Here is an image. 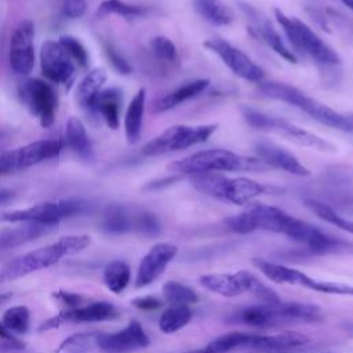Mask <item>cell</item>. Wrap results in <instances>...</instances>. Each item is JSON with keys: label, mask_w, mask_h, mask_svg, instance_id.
<instances>
[{"label": "cell", "mask_w": 353, "mask_h": 353, "mask_svg": "<svg viewBox=\"0 0 353 353\" xmlns=\"http://www.w3.org/2000/svg\"><path fill=\"white\" fill-rule=\"evenodd\" d=\"M223 223L229 230L240 234L258 230L283 234L314 255L353 254L352 241L330 234L310 222L263 203H250L241 212L226 218Z\"/></svg>", "instance_id": "6da1fadb"}, {"label": "cell", "mask_w": 353, "mask_h": 353, "mask_svg": "<svg viewBox=\"0 0 353 353\" xmlns=\"http://www.w3.org/2000/svg\"><path fill=\"white\" fill-rule=\"evenodd\" d=\"M324 320L323 310L302 302H261L240 306L226 316V321L252 328H273L288 324H312Z\"/></svg>", "instance_id": "7a4b0ae2"}, {"label": "cell", "mask_w": 353, "mask_h": 353, "mask_svg": "<svg viewBox=\"0 0 353 353\" xmlns=\"http://www.w3.org/2000/svg\"><path fill=\"white\" fill-rule=\"evenodd\" d=\"M309 336L283 331L277 334H259V332H243L232 331L219 335L201 346L203 353H232L240 350H256L263 353L288 352L305 346L309 342Z\"/></svg>", "instance_id": "3957f363"}, {"label": "cell", "mask_w": 353, "mask_h": 353, "mask_svg": "<svg viewBox=\"0 0 353 353\" xmlns=\"http://www.w3.org/2000/svg\"><path fill=\"white\" fill-rule=\"evenodd\" d=\"M90 244L85 234H72L58 239L55 243L36 248L21 256H17L0 268V283L11 281L43 270L58 263L62 258L76 254Z\"/></svg>", "instance_id": "277c9868"}, {"label": "cell", "mask_w": 353, "mask_h": 353, "mask_svg": "<svg viewBox=\"0 0 353 353\" xmlns=\"http://www.w3.org/2000/svg\"><path fill=\"white\" fill-rule=\"evenodd\" d=\"M258 91L266 98L298 108L323 125L345 132H353V114L339 113L294 85L280 81H261L258 83Z\"/></svg>", "instance_id": "5b68a950"}, {"label": "cell", "mask_w": 353, "mask_h": 353, "mask_svg": "<svg viewBox=\"0 0 353 353\" xmlns=\"http://www.w3.org/2000/svg\"><path fill=\"white\" fill-rule=\"evenodd\" d=\"M174 174L197 175L210 172H237V171H268L270 167L258 157L237 154L226 149H207L196 152L185 159L176 160L167 167Z\"/></svg>", "instance_id": "8992f818"}, {"label": "cell", "mask_w": 353, "mask_h": 353, "mask_svg": "<svg viewBox=\"0 0 353 353\" xmlns=\"http://www.w3.org/2000/svg\"><path fill=\"white\" fill-rule=\"evenodd\" d=\"M190 183L205 196L236 205H248L254 199L279 190L250 178H229L218 172L190 175Z\"/></svg>", "instance_id": "52a82bcc"}, {"label": "cell", "mask_w": 353, "mask_h": 353, "mask_svg": "<svg viewBox=\"0 0 353 353\" xmlns=\"http://www.w3.org/2000/svg\"><path fill=\"white\" fill-rule=\"evenodd\" d=\"M274 17L295 51L323 66H336L341 63L339 54L303 21L284 14L280 8H274Z\"/></svg>", "instance_id": "ba28073f"}, {"label": "cell", "mask_w": 353, "mask_h": 353, "mask_svg": "<svg viewBox=\"0 0 353 353\" xmlns=\"http://www.w3.org/2000/svg\"><path fill=\"white\" fill-rule=\"evenodd\" d=\"M241 114L245 123L259 131H266L272 134H277L283 138H285L290 142H294L303 148H310L320 152H335L336 148L327 139L301 128L299 125L291 123L287 119L268 114L263 112H259L256 109L244 106L241 108Z\"/></svg>", "instance_id": "9c48e42d"}, {"label": "cell", "mask_w": 353, "mask_h": 353, "mask_svg": "<svg viewBox=\"0 0 353 353\" xmlns=\"http://www.w3.org/2000/svg\"><path fill=\"white\" fill-rule=\"evenodd\" d=\"M199 283L208 291L234 298L243 294H251L261 302H279L280 296L268 285H265L258 277L247 270H239L232 273H208L199 279Z\"/></svg>", "instance_id": "30bf717a"}, {"label": "cell", "mask_w": 353, "mask_h": 353, "mask_svg": "<svg viewBox=\"0 0 353 353\" xmlns=\"http://www.w3.org/2000/svg\"><path fill=\"white\" fill-rule=\"evenodd\" d=\"M91 210V204L83 199H63L55 201L37 203L32 207L22 210H11L0 212V222L7 223H25L36 222L46 225H58L65 218L85 214Z\"/></svg>", "instance_id": "8fae6325"}, {"label": "cell", "mask_w": 353, "mask_h": 353, "mask_svg": "<svg viewBox=\"0 0 353 353\" xmlns=\"http://www.w3.org/2000/svg\"><path fill=\"white\" fill-rule=\"evenodd\" d=\"M216 124L171 125L152 141H149L142 148V154L148 157H156L188 149L190 146L205 142L216 131Z\"/></svg>", "instance_id": "7c38bea8"}, {"label": "cell", "mask_w": 353, "mask_h": 353, "mask_svg": "<svg viewBox=\"0 0 353 353\" xmlns=\"http://www.w3.org/2000/svg\"><path fill=\"white\" fill-rule=\"evenodd\" d=\"M254 265L272 281L277 284H290L298 285L302 288H307L321 294H331V295H353V285L345 283H335V281H321L312 279L306 273L288 268L281 263L270 262L263 258H254Z\"/></svg>", "instance_id": "4fadbf2b"}, {"label": "cell", "mask_w": 353, "mask_h": 353, "mask_svg": "<svg viewBox=\"0 0 353 353\" xmlns=\"http://www.w3.org/2000/svg\"><path fill=\"white\" fill-rule=\"evenodd\" d=\"M19 98L41 127L48 128L55 121L58 97L52 85L41 79H28L19 84Z\"/></svg>", "instance_id": "5bb4252c"}, {"label": "cell", "mask_w": 353, "mask_h": 353, "mask_svg": "<svg viewBox=\"0 0 353 353\" xmlns=\"http://www.w3.org/2000/svg\"><path fill=\"white\" fill-rule=\"evenodd\" d=\"M120 309L106 301H94L76 307H63L58 314L50 317L37 328L39 331H48L62 324H83V323H101L116 320L120 317Z\"/></svg>", "instance_id": "9a60e30c"}, {"label": "cell", "mask_w": 353, "mask_h": 353, "mask_svg": "<svg viewBox=\"0 0 353 353\" xmlns=\"http://www.w3.org/2000/svg\"><path fill=\"white\" fill-rule=\"evenodd\" d=\"M62 145L57 139H41L0 154V175L25 170L57 157Z\"/></svg>", "instance_id": "2e32d148"}, {"label": "cell", "mask_w": 353, "mask_h": 353, "mask_svg": "<svg viewBox=\"0 0 353 353\" xmlns=\"http://www.w3.org/2000/svg\"><path fill=\"white\" fill-rule=\"evenodd\" d=\"M204 47L219 57L233 74L251 83H261L265 80V70L256 65L245 52L234 47L222 37H211L204 41Z\"/></svg>", "instance_id": "e0dca14e"}, {"label": "cell", "mask_w": 353, "mask_h": 353, "mask_svg": "<svg viewBox=\"0 0 353 353\" xmlns=\"http://www.w3.org/2000/svg\"><path fill=\"white\" fill-rule=\"evenodd\" d=\"M150 345V338L142 324L132 319L130 323L116 332L99 331L97 349L102 353H132L142 350Z\"/></svg>", "instance_id": "ac0fdd59"}, {"label": "cell", "mask_w": 353, "mask_h": 353, "mask_svg": "<svg viewBox=\"0 0 353 353\" xmlns=\"http://www.w3.org/2000/svg\"><path fill=\"white\" fill-rule=\"evenodd\" d=\"M34 25L26 18L17 23L10 40V68L17 74H28L34 66Z\"/></svg>", "instance_id": "d6986e66"}, {"label": "cell", "mask_w": 353, "mask_h": 353, "mask_svg": "<svg viewBox=\"0 0 353 353\" xmlns=\"http://www.w3.org/2000/svg\"><path fill=\"white\" fill-rule=\"evenodd\" d=\"M40 65L43 74L52 83L70 87L74 80V63L59 41L47 40L41 46Z\"/></svg>", "instance_id": "ffe728a7"}, {"label": "cell", "mask_w": 353, "mask_h": 353, "mask_svg": "<svg viewBox=\"0 0 353 353\" xmlns=\"http://www.w3.org/2000/svg\"><path fill=\"white\" fill-rule=\"evenodd\" d=\"M178 254V247L172 243L154 244L141 259L137 276L135 287L142 288L156 281L167 269L168 263L174 261Z\"/></svg>", "instance_id": "44dd1931"}, {"label": "cell", "mask_w": 353, "mask_h": 353, "mask_svg": "<svg viewBox=\"0 0 353 353\" xmlns=\"http://www.w3.org/2000/svg\"><path fill=\"white\" fill-rule=\"evenodd\" d=\"M240 8L248 18L251 28L258 34V37H261L262 41H265L276 54H279L287 62H296V57L292 52V50L285 44L281 34L276 30V28L263 14H261L256 8L247 3H241Z\"/></svg>", "instance_id": "7402d4cb"}, {"label": "cell", "mask_w": 353, "mask_h": 353, "mask_svg": "<svg viewBox=\"0 0 353 353\" xmlns=\"http://www.w3.org/2000/svg\"><path fill=\"white\" fill-rule=\"evenodd\" d=\"M255 152L258 159H261L270 168L283 170L296 176H309L312 174L310 170L305 167L294 153L274 142L259 141L255 143Z\"/></svg>", "instance_id": "603a6c76"}, {"label": "cell", "mask_w": 353, "mask_h": 353, "mask_svg": "<svg viewBox=\"0 0 353 353\" xmlns=\"http://www.w3.org/2000/svg\"><path fill=\"white\" fill-rule=\"evenodd\" d=\"M139 208H131L123 204H110L108 205L101 218V229L113 236L125 234L137 230Z\"/></svg>", "instance_id": "cb8c5ba5"}, {"label": "cell", "mask_w": 353, "mask_h": 353, "mask_svg": "<svg viewBox=\"0 0 353 353\" xmlns=\"http://www.w3.org/2000/svg\"><path fill=\"white\" fill-rule=\"evenodd\" d=\"M57 229V225H46L36 222H25L17 228L0 232V251L17 248L28 241H33Z\"/></svg>", "instance_id": "d4e9b609"}, {"label": "cell", "mask_w": 353, "mask_h": 353, "mask_svg": "<svg viewBox=\"0 0 353 353\" xmlns=\"http://www.w3.org/2000/svg\"><path fill=\"white\" fill-rule=\"evenodd\" d=\"M123 92L117 87L101 90L95 97L90 112L99 114L109 128L117 130L120 125V109Z\"/></svg>", "instance_id": "484cf974"}, {"label": "cell", "mask_w": 353, "mask_h": 353, "mask_svg": "<svg viewBox=\"0 0 353 353\" xmlns=\"http://www.w3.org/2000/svg\"><path fill=\"white\" fill-rule=\"evenodd\" d=\"M208 85H210L208 79H197V80L188 81L186 84H183V85L175 88L174 91L163 95L161 98L156 99L152 106V112L154 114H159V113H164L170 109H174V108L179 106L181 103H185L189 99L199 97L203 91L207 90Z\"/></svg>", "instance_id": "4316f807"}, {"label": "cell", "mask_w": 353, "mask_h": 353, "mask_svg": "<svg viewBox=\"0 0 353 353\" xmlns=\"http://www.w3.org/2000/svg\"><path fill=\"white\" fill-rule=\"evenodd\" d=\"M146 103V90L139 88L137 94L128 103L125 117H124V131L127 142L134 145L141 139L142 125H143V113Z\"/></svg>", "instance_id": "83f0119b"}, {"label": "cell", "mask_w": 353, "mask_h": 353, "mask_svg": "<svg viewBox=\"0 0 353 353\" xmlns=\"http://www.w3.org/2000/svg\"><path fill=\"white\" fill-rule=\"evenodd\" d=\"M65 138L68 146L83 160L88 161L94 159V149L90 139V135L87 134V130L80 119L70 117L66 123V131Z\"/></svg>", "instance_id": "f1b7e54d"}, {"label": "cell", "mask_w": 353, "mask_h": 353, "mask_svg": "<svg viewBox=\"0 0 353 353\" xmlns=\"http://www.w3.org/2000/svg\"><path fill=\"white\" fill-rule=\"evenodd\" d=\"M106 79H108L106 70L103 68H95L90 70L80 80L76 90V99L83 109L85 110L91 109V105L95 97L98 95V92L102 90Z\"/></svg>", "instance_id": "f546056e"}, {"label": "cell", "mask_w": 353, "mask_h": 353, "mask_svg": "<svg viewBox=\"0 0 353 353\" xmlns=\"http://www.w3.org/2000/svg\"><path fill=\"white\" fill-rule=\"evenodd\" d=\"M194 11L214 26H228L233 22V11L222 0H193Z\"/></svg>", "instance_id": "4dcf8cb0"}, {"label": "cell", "mask_w": 353, "mask_h": 353, "mask_svg": "<svg viewBox=\"0 0 353 353\" xmlns=\"http://www.w3.org/2000/svg\"><path fill=\"white\" fill-rule=\"evenodd\" d=\"M193 317V312L189 305H171L160 316L159 328L164 334H175L181 328L186 327Z\"/></svg>", "instance_id": "1f68e13d"}, {"label": "cell", "mask_w": 353, "mask_h": 353, "mask_svg": "<svg viewBox=\"0 0 353 353\" xmlns=\"http://www.w3.org/2000/svg\"><path fill=\"white\" fill-rule=\"evenodd\" d=\"M102 277L109 291L113 294H121L128 287L131 280L130 265L120 259L112 261L103 268Z\"/></svg>", "instance_id": "d6a6232c"}, {"label": "cell", "mask_w": 353, "mask_h": 353, "mask_svg": "<svg viewBox=\"0 0 353 353\" xmlns=\"http://www.w3.org/2000/svg\"><path fill=\"white\" fill-rule=\"evenodd\" d=\"M152 12L150 7L128 4L123 0H103L97 8L95 15L98 18H103L108 15H120L123 18H141Z\"/></svg>", "instance_id": "836d02e7"}, {"label": "cell", "mask_w": 353, "mask_h": 353, "mask_svg": "<svg viewBox=\"0 0 353 353\" xmlns=\"http://www.w3.org/2000/svg\"><path fill=\"white\" fill-rule=\"evenodd\" d=\"M305 205L313 212L316 214L320 219L336 226L338 229H342L350 234H353V221L343 218L342 215H339L335 210H332L328 204L320 201V200H314V199H307L305 201Z\"/></svg>", "instance_id": "e575fe53"}, {"label": "cell", "mask_w": 353, "mask_h": 353, "mask_svg": "<svg viewBox=\"0 0 353 353\" xmlns=\"http://www.w3.org/2000/svg\"><path fill=\"white\" fill-rule=\"evenodd\" d=\"M99 331L79 332L66 338L58 347L57 353H88L97 347Z\"/></svg>", "instance_id": "d590c367"}, {"label": "cell", "mask_w": 353, "mask_h": 353, "mask_svg": "<svg viewBox=\"0 0 353 353\" xmlns=\"http://www.w3.org/2000/svg\"><path fill=\"white\" fill-rule=\"evenodd\" d=\"M161 294L171 305H190L199 302V294L186 284L170 280L163 284Z\"/></svg>", "instance_id": "8d00e7d4"}, {"label": "cell", "mask_w": 353, "mask_h": 353, "mask_svg": "<svg viewBox=\"0 0 353 353\" xmlns=\"http://www.w3.org/2000/svg\"><path fill=\"white\" fill-rule=\"evenodd\" d=\"M1 323L10 332L25 334L30 325V312L23 305L12 306L3 313Z\"/></svg>", "instance_id": "74e56055"}, {"label": "cell", "mask_w": 353, "mask_h": 353, "mask_svg": "<svg viewBox=\"0 0 353 353\" xmlns=\"http://www.w3.org/2000/svg\"><path fill=\"white\" fill-rule=\"evenodd\" d=\"M150 47L154 57L159 61L170 65H174L178 62V50L171 39L165 36H156L152 39Z\"/></svg>", "instance_id": "f35d334b"}, {"label": "cell", "mask_w": 353, "mask_h": 353, "mask_svg": "<svg viewBox=\"0 0 353 353\" xmlns=\"http://www.w3.org/2000/svg\"><path fill=\"white\" fill-rule=\"evenodd\" d=\"M59 44L65 48V51L74 59L80 66H85L88 63V54L85 47L73 36H61Z\"/></svg>", "instance_id": "ab89813d"}, {"label": "cell", "mask_w": 353, "mask_h": 353, "mask_svg": "<svg viewBox=\"0 0 353 353\" xmlns=\"http://www.w3.org/2000/svg\"><path fill=\"white\" fill-rule=\"evenodd\" d=\"M52 296L62 303L63 307H76L80 305H84L88 302V299L80 294H74V292H69L65 290H58L52 294Z\"/></svg>", "instance_id": "60d3db41"}, {"label": "cell", "mask_w": 353, "mask_h": 353, "mask_svg": "<svg viewBox=\"0 0 353 353\" xmlns=\"http://www.w3.org/2000/svg\"><path fill=\"white\" fill-rule=\"evenodd\" d=\"M87 8L85 0H62L61 11L66 18L76 19L84 15Z\"/></svg>", "instance_id": "b9f144b4"}, {"label": "cell", "mask_w": 353, "mask_h": 353, "mask_svg": "<svg viewBox=\"0 0 353 353\" xmlns=\"http://www.w3.org/2000/svg\"><path fill=\"white\" fill-rule=\"evenodd\" d=\"M106 54H108V58L110 61V63L113 65V68L120 73V74H130L132 68L131 65L127 62V59L117 51L114 50L112 46H106Z\"/></svg>", "instance_id": "7bdbcfd3"}, {"label": "cell", "mask_w": 353, "mask_h": 353, "mask_svg": "<svg viewBox=\"0 0 353 353\" xmlns=\"http://www.w3.org/2000/svg\"><path fill=\"white\" fill-rule=\"evenodd\" d=\"M131 305L135 306L137 309L139 310H145V312H153V310H157L161 307L163 302L156 298V296H139V298H135L131 301Z\"/></svg>", "instance_id": "ee69618b"}, {"label": "cell", "mask_w": 353, "mask_h": 353, "mask_svg": "<svg viewBox=\"0 0 353 353\" xmlns=\"http://www.w3.org/2000/svg\"><path fill=\"white\" fill-rule=\"evenodd\" d=\"M0 341L3 343V346L8 347V349H23L25 347V343L21 342L19 339H17L12 332H10L4 325L3 323L0 321Z\"/></svg>", "instance_id": "f6af8a7d"}, {"label": "cell", "mask_w": 353, "mask_h": 353, "mask_svg": "<svg viewBox=\"0 0 353 353\" xmlns=\"http://www.w3.org/2000/svg\"><path fill=\"white\" fill-rule=\"evenodd\" d=\"M14 197V192L6 188H0V204L7 203L8 200H11Z\"/></svg>", "instance_id": "bcb514c9"}, {"label": "cell", "mask_w": 353, "mask_h": 353, "mask_svg": "<svg viewBox=\"0 0 353 353\" xmlns=\"http://www.w3.org/2000/svg\"><path fill=\"white\" fill-rule=\"evenodd\" d=\"M11 296H12L11 292H1V294H0V305L4 303V302H7Z\"/></svg>", "instance_id": "7dc6e473"}, {"label": "cell", "mask_w": 353, "mask_h": 353, "mask_svg": "<svg viewBox=\"0 0 353 353\" xmlns=\"http://www.w3.org/2000/svg\"><path fill=\"white\" fill-rule=\"evenodd\" d=\"M274 353H301V352L288 350V352H274ZM303 353H339V352H303Z\"/></svg>", "instance_id": "c3c4849f"}, {"label": "cell", "mask_w": 353, "mask_h": 353, "mask_svg": "<svg viewBox=\"0 0 353 353\" xmlns=\"http://www.w3.org/2000/svg\"><path fill=\"white\" fill-rule=\"evenodd\" d=\"M353 12V0H341Z\"/></svg>", "instance_id": "681fc988"}, {"label": "cell", "mask_w": 353, "mask_h": 353, "mask_svg": "<svg viewBox=\"0 0 353 353\" xmlns=\"http://www.w3.org/2000/svg\"><path fill=\"white\" fill-rule=\"evenodd\" d=\"M183 353H203V352H201L200 347H197V349H193V350H189V352H183Z\"/></svg>", "instance_id": "f907efd6"}, {"label": "cell", "mask_w": 353, "mask_h": 353, "mask_svg": "<svg viewBox=\"0 0 353 353\" xmlns=\"http://www.w3.org/2000/svg\"><path fill=\"white\" fill-rule=\"evenodd\" d=\"M0 353H1V352H0Z\"/></svg>", "instance_id": "816d5d0a"}]
</instances>
